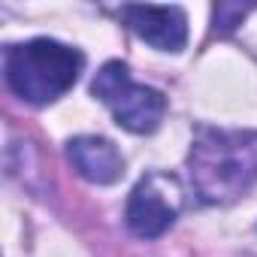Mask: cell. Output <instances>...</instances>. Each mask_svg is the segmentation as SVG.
<instances>
[{
  "instance_id": "obj_5",
  "label": "cell",
  "mask_w": 257,
  "mask_h": 257,
  "mask_svg": "<svg viewBox=\"0 0 257 257\" xmlns=\"http://www.w3.org/2000/svg\"><path fill=\"white\" fill-rule=\"evenodd\" d=\"M121 19L143 43L158 52H182L188 43V16L182 7H121Z\"/></svg>"
},
{
  "instance_id": "obj_7",
  "label": "cell",
  "mask_w": 257,
  "mask_h": 257,
  "mask_svg": "<svg viewBox=\"0 0 257 257\" xmlns=\"http://www.w3.org/2000/svg\"><path fill=\"white\" fill-rule=\"evenodd\" d=\"M251 7H239V4H218L212 10L215 16V34H230L236 25H242V19L248 16Z\"/></svg>"
},
{
  "instance_id": "obj_4",
  "label": "cell",
  "mask_w": 257,
  "mask_h": 257,
  "mask_svg": "<svg viewBox=\"0 0 257 257\" xmlns=\"http://www.w3.org/2000/svg\"><path fill=\"white\" fill-rule=\"evenodd\" d=\"M185 209V188L173 173H146L127 197L124 221L140 239L164 236Z\"/></svg>"
},
{
  "instance_id": "obj_1",
  "label": "cell",
  "mask_w": 257,
  "mask_h": 257,
  "mask_svg": "<svg viewBox=\"0 0 257 257\" xmlns=\"http://www.w3.org/2000/svg\"><path fill=\"white\" fill-rule=\"evenodd\" d=\"M191 182L203 203L227 206L257 182V131L200 127L188 155Z\"/></svg>"
},
{
  "instance_id": "obj_6",
  "label": "cell",
  "mask_w": 257,
  "mask_h": 257,
  "mask_svg": "<svg viewBox=\"0 0 257 257\" xmlns=\"http://www.w3.org/2000/svg\"><path fill=\"white\" fill-rule=\"evenodd\" d=\"M67 161L94 185H115L124 176V158L106 137H73L67 143Z\"/></svg>"
},
{
  "instance_id": "obj_3",
  "label": "cell",
  "mask_w": 257,
  "mask_h": 257,
  "mask_svg": "<svg viewBox=\"0 0 257 257\" xmlns=\"http://www.w3.org/2000/svg\"><path fill=\"white\" fill-rule=\"evenodd\" d=\"M91 94L112 112L118 127L131 134H155L167 115V97L152 85L134 82L131 67L121 61H106L97 70Z\"/></svg>"
},
{
  "instance_id": "obj_2",
  "label": "cell",
  "mask_w": 257,
  "mask_h": 257,
  "mask_svg": "<svg viewBox=\"0 0 257 257\" xmlns=\"http://www.w3.org/2000/svg\"><path fill=\"white\" fill-rule=\"evenodd\" d=\"M82 52L64 46L49 37H37L28 43H16L4 55V73L13 94L31 106H49L64 97L79 73H82Z\"/></svg>"
}]
</instances>
